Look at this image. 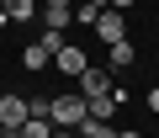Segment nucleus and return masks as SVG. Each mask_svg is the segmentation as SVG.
<instances>
[{
    "instance_id": "obj_1",
    "label": "nucleus",
    "mask_w": 159,
    "mask_h": 138,
    "mask_svg": "<svg viewBox=\"0 0 159 138\" xmlns=\"http://www.w3.org/2000/svg\"><path fill=\"white\" fill-rule=\"evenodd\" d=\"M85 117H90L85 96H48V122L53 127H80Z\"/></svg>"
},
{
    "instance_id": "obj_2",
    "label": "nucleus",
    "mask_w": 159,
    "mask_h": 138,
    "mask_svg": "<svg viewBox=\"0 0 159 138\" xmlns=\"http://www.w3.org/2000/svg\"><path fill=\"white\" fill-rule=\"evenodd\" d=\"M96 37L111 48V43H122V11L117 6H101V16H96Z\"/></svg>"
},
{
    "instance_id": "obj_3",
    "label": "nucleus",
    "mask_w": 159,
    "mask_h": 138,
    "mask_svg": "<svg viewBox=\"0 0 159 138\" xmlns=\"http://www.w3.org/2000/svg\"><path fill=\"white\" fill-rule=\"evenodd\" d=\"M27 117H32L27 96H0V127H21Z\"/></svg>"
},
{
    "instance_id": "obj_4",
    "label": "nucleus",
    "mask_w": 159,
    "mask_h": 138,
    "mask_svg": "<svg viewBox=\"0 0 159 138\" xmlns=\"http://www.w3.org/2000/svg\"><path fill=\"white\" fill-rule=\"evenodd\" d=\"M111 90V69H85V75H80V96H106Z\"/></svg>"
},
{
    "instance_id": "obj_5",
    "label": "nucleus",
    "mask_w": 159,
    "mask_h": 138,
    "mask_svg": "<svg viewBox=\"0 0 159 138\" xmlns=\"http://www.w3.org/2000/svg\"><path fill=\"white\" fill-rule=\"evenodd\" d=\"M37 6H43V21L48 27H69L74 21V0H37Z\"/></svg>"
},
{
    "instance_id": "obj_6",
    "label": "nucleus",
    "mask_w": 159,
    "mask_h": 138,
    "mask_svg": "<svg viewBox=\"0 0 159 138\" xmlns=\"http://www.w3.org/2000/svg\"><path fill=\"white\" fill-rule=\"evenodd\" d=\"M53 64L64 69V75H74V80H80V75H85V69H90V64H85V53H80V48H69V43H64V48L53 53Z\"/></svg>"
},
{
    "instance_id": "obj_7",
    "label": "nucleus",
    "mask_w": 159,
    "mask_h": 138,
    "mask_svg": "<svg viewBox=\"0 0 159 138\" xmlns=\"http://www.w3.org/2000/svg\"><path fill=\"white\" fill-rule=\"evenodd\" d=\"M133 58H138V53H133V43H127V37L106 48V69H122V75H127V69H133Z\"/></svg>"
},
{
    "instance_id": "obj_8",
    "label": "nucleus",
    "mask_w": 159,
    "mask_h": 138,
    "mask_svg": "<svg viewBox=\"0 0 159 138\" xmlns=\"http://www.w3.org/2000/svg\"><path fill=\"white\" fill-rule=\"evenodd\" d=\"M85 106H90V117H101V122H111V112H117L122 101H117V90H106V96H90Z\"/></svg>"
},
{
    "instance_id": "obj_9",
    "label": "nucleus",
    "mask_w": 159,
    "mask_h": 138,
    "mask_svg": "<svg viewBox=\"0 0 159 138\" xmlns=\"http://www.w3.org/2000/svg\"><path fill=\"white\" fill-rule=\"evenodd\" d=\"M74 133H80V138H117V127H111V122H101V117H85Z\"/></svg>"
},
{
    "instance_id": "obj_10",
    "label": "nucleus",
    "mask_w": 159,
    "mask_h": 138,
    "mask_svg": "<svg viewBox=\"0 0 159 138\" xmlns=\"http://www.w3.org/2000/svg\"><path fill=\"white\" fill-rule=\"evenodd\" d=\"M0 11H6V21H27L37 11V0H0Z\"/></svg>"
},
{
    "instance_id": "obj_11",
    "label": "nucleus",
    "mask_w": 159,
    "mask_h": 138,
    "mask_svg": "<svg viewBox=\"0 0 159 138\" xmlns=\"http://www.w3.org/2000/svg\"><path fill=\"white\" fill-rule=\"evenodd\" d=\"M21 138H53V122L48 117H27L21 122Z\"/></svg>"
},
{
    "instance_id": "obj_12",
    "label": "nucleus",
    "mask_w": 159,
    "mask_h": 138,
    "mask_svg": "<svg viewBox=\"0 0 159 138\" xmlns=\"http://www.w3.org/2000/svg\"><path fill=\"white\" fill-rule=\"evenodd\" d=\"M37 48H43V53L53 58V53L64 48V27H43V43H37Z\"/></svg>"
},
{
    "instance_id": "obj_13",
    "label": "nucleus",
    "mask_w": 159,
    "mask_h": 138,
    "mask_svg": "<svg viewBox=\"0 0 159 138\" xmlns=\"http://www.w3.org/2000/svg\"><path fill=\"white\" fill-rule=\"evenodd\" d=\"M21 64H27V69H48V53H43V48H37V43H32V48H27V53H21Z\"/></svg>"
},
{
    "instance_id": "obj_14",
    "label": "nucleus",
    "mask_w": 159,
    "mask_h": 138,
    "mask_svg": "<svg viewBox=\"0 0 159 138\" xmlns=\"http://www.w3.org/2000/svg\"><path fill=\"white\" fill-rule=\"evenodd\" d=\"M148 112H159V85H154V90H148Z\"/></svg>"
},
{
    "instance_id": "obj_15",
    "label": "nucleus",
    "mask_w": 159,
    "mask_h": 138,
    "mask_svg": "<svg viewBox=\"0 0 159 138\" xmlns=\"http://www.w3.org/2000/svg\"><path fill=\"white\" fill-rule=\"evenodd\" d=\"M53 138H80V133L74 127H53Z\"/></svg>"
},
{
    "instance_id": "obj_16",
    "label": "nucleus",
    "mask_w": 159,
    "mask_h": 138,
    "mask_svg": "<svg viewBox=\"0 0 159 138\" xmlns=\"http://www.w3.org/2000/svg\"><path fill=\"white\" fill-rule=\"evenodd\" d=\"M0 138H21V127H0Z\"/></svg>"
},
{
    "instance_id": "obj_17",
    "label": "nucleus",
    "mask_w": 159,
    "mask_h": 138,
    "mask_svg": "<svg viewBox=\"0 0 159 138\" xmlns=\"http://www.w3.org/2000/svg\"><path fill=\"white\" fill-rule=\"evenodd\" d=\"M117 138H143V133H138V127H122V133H117Z\"/></svg>"
},
{
    "instance_id": "obj_18",
    "label": "nucleus",
    "mask_w": 159,
    "mask_h": 138,
    "mask_svg": "<svg viewBox=\"0 0 159 138\" xmlns=\"http://www.w3.org/2000/svg\"><path fill=\"white\" fill-rule=\"evenodd\" d=\"M106 6H117V11H127V6H133V0H106Z\"/></svg>"
},
{
    "instance_id": "obj_19",
    "label": "nucleus",
    "mask_w": 159,
    "mask_h": 138,
    "mask_svg": "<svg viewBox=\"0 0 159 138\" xmlns=\"http://www.w3.org/2000/svg\"><path fill=\"white\" fill-rule=\"evenodd\" d=\"M85 6H96V11H101V6H106V0H85Z\"/></svg>"
}]
</instances>
